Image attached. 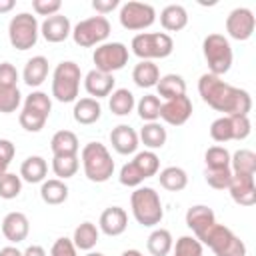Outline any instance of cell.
<instances>
[{
  "instance_id": "cell-1",
  "label": "cell",
  "mask_w": 256,
  "mask_h": 256,
  "mask_svg": "<svg viewBox=\"0 0 256 256\" xmlns=\"http://www.w3.org/2000/svg\"><path fill=\"white\" fill-rule=\"evenodd\" d=\"M198 94L210 108H214L216 112H224V116H232V114L248 116L252 108V98L244 88L232 86L224 82L220 76H214L210 72L200 76Z\"/></svg>"
},
{
  "instance_id": "cell-2",
  "label": "cell",
  "mask_w": 256,
  "mask_h": 256,
  "mask_svg": "<svg viewBox=\"0 0 256 256\" xmlns=\"http://www.w3.org/2000/svg\"><path fill=\"white\" fill-rule=\"evenodd\" d=\"M130 208H132V216L136 218V222L140 226H146V228L160 224V220L164 218L160 194L150 186H138L132 192Z\"/></svg>"
},
{
  "instance_id": "cell-3",
  "label": "cell",
  "mask_w": 256,
  "mask_h": 256,
  "mask_svg": "<svg viewBox=\"0 0 256 256\" xmlns=\"http://www.w3.org/2000/svg\"><path fill=\"white\" fill-rule=\"evenodd\" d=\"M84 174L90 182H106L114 174V160L102 142H88L80 154Z\"/></svg>"
},
{
  "instance_id": "cell-4",
  "label": "cell",
  "mask_w": 256,
  "mask_h": 256,
  "mask_svg": "<svg viewBox=\"0 0 256 256\" xmlns=\"http://www.w3.org/2000/svg\"><path fill=\"white\" fill-rule=\"evenodd\" d=\"M82 72L80 66L72 60H64L54 68L52 74V96L58 102H76L80 90Z\"/></svg>"
},
{
  "instance_id": "cell-5",
  "label": "cell",
  "mask_w": 256,
  "mask_h": 256,
  "mask_svg": "<svg viewBox=\"0 0 256 256\" xmlns=\"http://www.w3.org/2000/svg\"><path fill=\"white\" fill-rule=\"evenodd\" d=\"M50 112H52L50 96L42 90H34L26 96L22 112L18 116V122L26 132H40L44 128Z\"/></svg>"
},
{
  "instance_id": "cell-6",
  "label": "cell",
  "mask_w": 256,
  "mask_h": 256,
  "mask_svg": "<svg viewBox=\"0 0 256 256\" xmlns=\"http://www.w3.org/2000/svg\"><path fill=\"white\" fill-rule=\"evenodd\" d=\"M200 244H206L216 256H246V246L244 242L224 224H214L210 226L200 238Z\"/></svg>"
},
{
  "instance_id": "cell-7",
  "label": "cell",
  "mask_w": 256,
  "mask_h": 256,
  "mask_svg": "<svg viewBox=\"0 0 256 256\" xmlns=\"http://www.w3.org/2000/svg\"><path fill=\"white\" fill-rule=\"evenodd\" d=\"M132 52L140 60H154V58H168L174 50V40L166 32H140L130 42Z\"/></svg>"
},
{
  "instance_id": "cell-8",
  "label": "cell",
  "mask_w": 256,
  "mask_h": 256,
  "mask_svg": "<svg viewBox=\"0 0 256 256\" xmlns=\"http://www.w3.org/2000/svg\"><path fill=\"white\" fill-rule=\"evenodd\" d=\"M202 52L208 64L210 74L222 76L232 68V46L222 34H208L202 42Z\"/></svg>"
},
{
  "instance_id": "cell-9",
  "label": "cell",
  "mask_w": 256,
  "mask_h": 256,
  "mask_svg": "<svg viewBox=\"0 0 256 256\" xmlns=\"http://www.w3.org/2000/svg\"><path fill=\"white\" fill-rule=\"evenodd\" d=\"M38 34H40V24L36 20V16H32L30 12H20L16 16H12L10 24H8V40L16 50H30L32 46H36L38 42Z\"/></svg>"
},
{
  "instance_id": "cell-10",
  "label": "cell",
  "mask_w": 256,
  "mask_h": 256,
  "mask_svg": "<svg viewBox=\"0 0 256 256\" xmlns=\"http://www.w3.org/2000/svg\"><path fill=\"white\" fill-rule=\"evenodd\" d=\"M108 36H110V22L106 16H98V14L86 20H80L72 28V40L82 48L100 46Z\"/></svg>"
},
{
  "instance_id": "cell-11",
  "label": "cell",
  "mask_w": 256,
  "mask_h": 256,
  "mask_svg": "<svg viewBox=\"0 0 256 256\" xmlns=\"http://www.w3.org/2000/svg\"><path fill=\"white\" fill-rule=\"evenodd\" d=\"M128 48L122 42H104L96 46L92 60L96 64L94 70L104 74H114L116 70H122L128 64Z\"/></svg>"
},
{
  "instance_id": "cell-12",
  "label": "cell",
  "mask_w": 256,
  "mask_h": 256,
  "mask_svg": "<svg viewBox=\"0 0 256 256\" xmlns=\"http://www.w3.org/2000/svg\"><path fill=\"white\" fill-rule=\"evenodd\" d=\"M250 134V120L248 116L232 114L220 116L210 124V136L214 142H230V140H244Z\"/></svg>"
},
{
  "instance_id": "cell-13",
  "label": "cell",
  "mask_w": 256,
  "mask_h": 256,
  "mask_svg": "<svg viewBox=\"0 0 256 256\" xmlns=\"http://www.w3.org/2000/svg\"><path fill=\"white\" fill-rule=\"evenodd\" d=\"M120 24L126 30H144L150 28L156 20V10L154 6L146 4V2H126L120 8Z\"/></svg>"
},
{
  "instance_id": "cell-14",
  "label": "cell",
  "mask_w": 256,
  "mask_h": 256,
  "mask_svg": "<svg viewBox=\"0 0 256 256\" xmlns=\"http://www.w3.org/2000/svg\"><path fill=\"white\" fill-rule=\"evenodd\" d=\"M254 26H256V18L250 8H234L226 16V32L234 40L240 42L248 40L254 34Z\"/></svg>"
},
{
  "instance_id": "cell-15",
  "label": "cell",
  "mask_w": 256,
  "mask_h": 256,
  "mask_svg": "<svg viewBox=\"0 0 256 256\" xmlns=\"http://www.w3.org/2000/svg\"><path fill=\"white\" fill-rule=\"evenodd\" d=\"M190 116H192V100L186 94L170 98L160 106V118L170 126H182L188 122Z\"/></svg>"
},
{
  "instance_id": "cell-16",
  "label": "cell",
  "mask_w": 256,
  "mask_h": 256,
  "mask_svg": "<svg viewBox=\"0 0 256 256\" xmlns=\"http://www.w3.org/2000/svg\"><path fill=\"white\" fill-rule=\"evenodd\" d=\"M232 200L240 206H254L256 204V182L250 174H232L230 184L226 188Z\"/></svg>"
},
{
  "instance_id": "cell-17",
  "label": "cell",
  "mask_w": 256,
  "mask_h": 256,
  "mask_svg": "<svg viewBox=\"0 0 256 256\" xmlns=\"http://www.w3.org/2000/svg\"><path fill=\"white\" fill-rule=\"evenodd\" d=\"M40 34H42L44 40L50 42V44L64 42V40L72 34V26H70L68 16H64V14L48 16V18L40 24Z\"/></svg>"
},
{
  "instance_id": "cell-18",
  "label": "cell",
  "mask_w": 256,
  "mask_h": 256,
  "mask_svg": "<svg viewBox=\"0 0 256 256\" xmlns=\"http://www.w3.org/2000/svg\"><path fill=\"white\" fill-rule=\"evenodd\" d=\"M30 232V222L28 216L24 212H8L2 220V234L8 242L18 244L22 240H26Z\"/></svg>"
},
{
  "instance_id": "cell-19",
  "label": "cell",
  "mask_w": 256,
  "mask_h": 256,
  "mask_svg": "<svg viewBox=\"0 0 256 256\" xmlns=\"http://www.w3.org/2000/svg\"><path fill=\"white\" fill-rule=\"evenodd\" d=\"M214 224H216V216H214L212 208H208L204 204H196L186 210V226L194 232L196 240Z\"/></svg>"
},
{
  "instance_id": "cell-20",
  "label": "cell",
  "mask_w": 256,
  "mask_h": 256,
  "mask_svg": "<svg viewBox=\"0 0 256 256\" xmlns=\"http://www.w3.org/2000/svg\"><path fill=\"white\" fill-rule=\"evenodd\" d=\"M128 226V214L120 206H110L100 214L98 230H102L106 236H120Z\"/></svg>"
},
{
  "instance_id": "cell-21",
  "label": "cell",
  "mask_w": 256,
  "mask_h": 256,
  "mask_svg": "<svg viewBox=\"0 0 256 256\" xmlns=\"http://www.w3.org/2000/svg\"><path fill=\"white\" fill-rule=\"evenodd\" d=\"M138 134H136V130L132 128V126H128V124H118L116 128H112V132H110V144H112V148L118 152V154H122V156H126V154H134L136 152V148H138Z\"/></svg>"
},
{
  "instance_id": "cell-22",
  "label": "cell",
  "mask_w": 256,
  "mask_h": 256,
  "mask_svg": "<svg viewBox=\"0 0 256 256\" xmlns=\"http://www.w3.org/2000/svg\"><path fill=\"white\" fill-rule=\"evenodd\" d=\"M114 76L112 74H104V72H98V70H90L86 76H84V88L86 92L90 94V98H104V96H110L112 90H114Z\"/></svg>"
},
{
  "instance_id": "cell-23",
  "label": "cell",
  "mask_w": 256,
  "mask_h": 256,
  "mask_svg": "<svg viewBox=\"0 0 256 256\" xmlns=\"http://www.w3.org/2000/svg\"><path fill=\"white\" fill-rule=\"evenodd\" d=\"M72 116L78 124L82 126H90L94 122L100 120L102 116V106L96 98H80L74 102V110H72Z\"/></svg>"
},
{
  "instance_id": "cell-24",
  "label": "cell",
  "mask_w": 256,
  "mask_h": 256,
  "mask_svg": "<svg viewBox=\"0 0 256 256\" xmlns=\"http://www.w3.org/2000/svg\"><path fill=\"white\" fill-rule=\"evenodd\" d=\"M78 136L72 130H58L50 140V150L54 156H78Z\"/></svg>"
},
{
  "instance_id": "cell-25",
  "label": "cell",
  "mask_w": 256,
  "mask_h": 256,
  "mask_svg": "<svg viewBox=\"0 0 256 256\" xmlns=\"http://www.w3.org/2000/svg\"><path fill=\"white\" fill-rule=\"evenodd\" d=\"M160 24L168 32H178V30L186 28V24H188V12H186V8L180 6V4H168L160 12Z\"/></svg>"
},
{
  "instance_id": "cell-26",
  "label": "cell",
  "mask_w": 256,
  "mask_h": 256,
  "mask_svg": "<svg viewBox=\"0 0 256 256\" xmlns=\"http://www.w3.org/2000/svg\"><path fill=\"white\" fill-rule=\"evenodd\" d=\"M48 76V58L44 56H32L26 66H24V72H22V80L30 86V88H36L40 86Z\"/></svg>"
},
{
  "instance_id": "cell-27",
  "label": "cell",
  "mask_w": 256,
  "mask_h": 256,
  "mask_svg": "<svg viewBox=\"0 0 256 256\" xmlns=\"http://www.w3.org/2000/svg\"><path fill=\"white\" fill-rule=\"evenodd\" d=\"M48 174V164L42 156H28L20 166V178L30 184L44 182Z\"/></svg>"
},
{
  "instance_id": "cell-28",
  "label": "cell",
  "mask_w": 256,
  "mask_h": 256,
  "mask_svg": "<svg viewBox=\"0 0 256 256\" xmlns=\"http://www.w3.org/2000/svg\"><path fill=\"white\" fill-rule=\"evenodd\" d=\"M132 80L138 88H152L160 80V70L150 60H140L132 70Z\"/></svg>"
},
{
  "instance_id": "cell-29",
  "label": "cell",
  "mask_w": 256,
  "mask_h": 256,
  "mask_svg": "<svg viewBox=\"0 0 256 256\" xmlns=\"http://www.w3.org/2000/svg\"><path fill=\"white\" fill-rule=\"evenodd\" d=\"M68 186L64 184V180H58V178H50V180H44L42 186H40V198L50 204V206H58L62 202L68 200Z\"/></svg>"
},
{
  "instance_id": "cell-30",
  "label": "cell",
  "mask_w": 256,
  "mask_h": 256,
  "mask_svg": "<svg viewBox=\"0 0 256 256\" xmlns=\"http://www.w3.org/2000/svg\"><path fill=\"white\" fill-rule=\"evenodd\" d=\"M158 180H160V186L168 192H180L188 186V174L180 166H168L160 170Z\"/></svg>"
},
{
  "instance_id": "cell-31",
  "label": "cell",
  "mask_w": 256,
  "mask_h": 256,
  "mask_svg": "<svg viewBox=\"0 0 256 256\" xmlns=\"http://www.w3.org/2000/svg\"><path fill=\"white\" fill-rule=\"evenodd\" d=\"M166 128L158 122H146L138 134V140H142V144L148 148V150H156V148H162L166 144Z\"/></svg>"
},
{
  "instance_id": "cell-32",
  "label": "cell",
  "mask_w": 256,
  "mask_h": 256,
  "mask_svg": "<svg viewBox=\"0 0 256 256\" xmlns=\"http://www.w3.org/2000/svg\"><path fill=\"white\" fill-rule=\"evenodd\" d=\"M98 238H100V230H98V226L92 224V222H82V224L76 226L74 236H72V242H74V246H76L78 250H86V252H90V250L96 246Z\"/></svg>"
},
{
  "instance_id": "cell-33",
  "label": "cell",
  "mask_w": 256,
  "mask_h": 256,
  "mask_svg": "<svg viewBox=\"0 0 256 256\" xmlns=\"http://www.w3.org/2000/svg\"><path fill=\"white\" fill-rule=\"evenodd\" d=\"M108 106H110V112L112 114H116V116H128L134 110L136 100H134V94L128 88H116L110 94Z\"/></svg>"
},
{
  "instance_id": "cell-34",
  "label": "cell",
  "mask_w": 256,
  "mask_h": 256,
  "mask_svg": "<svg viewBox=\"0 0 256 256\" xmlns=\"http://www.w3.org/2000/svg\"><path fill=\"white\" fill-rule=\"evenodd\" d=\"M146 246H148V252L152 256H168V252L174 246V240H172V234L166 228H156V230L150 232V236L146 240Z\"/></svg>"
},
{
  "instance_id": "cell-35",
  "label": "cell",
  "mask_w": 256,
  "mask_h": 256,
  "mask_svg": "<svg viewBox=\"0 0 256 256\" xmlns=\"http://www.w3.org/2000/svg\"><path fill=\"white\" fill-rule=\"evenodd\" d=\"M156 88H158V96H162L166 100L186 94V82H184V78L180 74H164V76H160Z\"/></svg>"
},
{
  "instance_id": "cell-36",
  "label": "cell",
  "mask_w": 256,
  "mask_h": 256,
  "mask_svg": "<svg viewBox=\"0 0 256 256\" xmlns=\"http://www.w3.org/2000/svg\"><path fill=\"white\" fill-rule=\"evenodd\" d=\"M230 170H232V174H250V176H254L256 174V154L248 148L236 150L230 156Z\"/></svg>"
},
{
  "instance_id": "cell-37",
  "label": "cell",
  "mask_w": 256,
  "mask_h": 256,
  "mask_svg": "<svg viewBox=\"0 0 256 256\" xmlns=\"http://www.w3.org/2000/svg\"><path fill=\"white\" fill-rule=\"evenodd\" d=\"M160 98L156 94H144L136 108H138V116L144 120V122H156L160 118Z\"/></svg>"
},
{
  "instance_id": "cell-38",
  "label": "cell",
  "mask_w": 256,
  "mask_h": 256,
  "mask_svg": "<svg viewBox=\"0 0 256 256\" xmlns=\"http://www.w3.org/2000/svg\"><path fill=\"white\" fill-rule=\"evenodd\" d=\"M132 164L140 170V174L144 178H152L158 174V168H160V158L152 152V150H144V152H138L132 160Z\"/></svg>"
},
{
  "instance_id": "cell-39",
  "label": "cell",
  "mask_w": 256,
  "mask_h": 256,
  "mask_svg": "<svg viewBox=\"0 0 256 256\" xmlns=\"http://www.w3.org/2000/svg\"><path fill=\"white\" fill-rule=\"evenodd\" d=\"M80 168L78 156H54L52 158V172L58 176V180L72 178Z\"/></svg>"
},
{
  "instance_id": "cell-40",
  "label": "cell",
  "mask_w": 256,
  "mask_h": 256,
  "mask_svg": "<svg viewBox=\"0 0 256 256\" xmlns=\"http://www.w3.org/2000/svg\"><path fill=\"white\" fill-rule=\"evenodd\" d=\"M206 170H224L230 168V152L224 146H210L204 154Z\"/></svg>"
},
{
  "instance_id": "cell-41",
  "label": "cell",
  "mask_w": 256,
  "mask_h": 256,
  "mask_svg": "<svg viewBox=\"0 0 256 256\" xmlns=\"http://www.w3.org/2000/svg\"><path fill=\"white\" fill-rule=\"evenodd\" d=\"M22 94L18 90V86H0V112L2 114H10L16 112L20 106Z\"/></svg>"
},
{
  "instance_id": "cell-42",
  "label": "cell",
  "mask_w": 256,
  "mask_h": 256,
  "mask_svg": "<svg viewBox=\"0 0 256 256\" xmlns=\"http://www.w3.org/2000/svg\"><path fill=\"white\" fill-rule=\"evenodd\" d=\"M22 190V178L20 174L14 172H6L4 176H0V198L4 200H12L20 194Z\"/></svg>"
},
{
  "instance_id": "cell-43",
  "label": "cell",
  "mask_w": 256,
  "mask_h": 256,
  "mask_svg": "<svg viewBox=\"0 0 256 256\" xmlns=\"http://www.w3.org/2000/svg\"><path fill=\"white\" fill-rule=\"evenodd\" d=\"M172 248L174 256H202V244L192 236H180Z\"/></svg>"
},
{
  "instance_id": "cell-44",
  "label": "cell",
  "mask_w": 256,
  "mask_h": 256,
  "mask_svg": "<svg viewBox=\"0 0 256 256\" xmlns=\"http://www.w3.org/2000/svg\"><path fill=\"white\" fill-rule=\"evenodd\" d=\"M118 180L122 186H128V188H138L146 178L140 174V170L130 162H126L122 168H120V174H118Z\"/></svg>"
},
{
  "instance_id": "cell-45",
  "label": "cell",
  "mask_w": 256,
  "mask_h": 256,
  "mask_svg": "<svg viewBox=\"0 0 256 256\" xmlns=\"http://www.w3.org/2000/svg\"><path fill=\"white\" fill-rule=\"evenodd\" d=\"M204 178H206L208 186H212L214 190H226L228 184H230V178H232V170L230 168H224V170H206L204 172Z\"/></svg>"
},
{
  "instance_id": "cell-46",
  "label": "cell",
  "mask_w": 256,
  "mask_h": 256,
  "mask_svg": "<svg viewBox=\"0 0 256 256\" xmlns=\"http://www.w3.org/2000/svg\"><path fill=\"white\" fill-rule=\"evenodd\" d=\"M76 250H78V248L74 246L72 238L62 236V238L54 240V244H52V248H50V256H78Z\"/></svg>"
},
{
  "instance_id": "cell-47",
  "label": "cell",
  "mask_w": 256,
  "mask_h": 256,
  "mask_svg": "<svg viewBox=\"0 0 256 256\" xmlns=\"http://www.w3.org/2000/svg\"><path fill=\"white\" fill-rule=\"evenodd\" d=\"M14 154H16V146L10 140L0 138V176H4L8 172V166L14 158Z\"/></svg>"
},
{
  "instance_id": "cell-48",
  "label": "cell",
  "mask_w": 256,
  "mask_h": 256,
  "mask_svg": "<svg viewBox=\"0 0 256 256\" xmlns=\"http://www.w3.org/2000/svg\"><path fill=\"white\" fill-rule=\"evenodd\" d=\"M32 8L36 14L48 18V16L58 14V10L62 8V2L60 0H32Z\"/></svg>"
},
{
  "instance_id": "cell-49",
  "label": "cell",
  "mask_w": 256,
  "mask_h": 256,
  "mask_svg": "<svg viewBox=\"0 0 256 256\" xmlns=\"http://www.w3.org/2000/svg\"><path fill=\"white\" fill-rule=\"evenodd\" d=\"M18 82V70L10 62H0V86H16Z\"/></svg>"
},
{
  "instance_id": "cell-50",
  "label": "cell",
  "mask_w": 256,
  "mask_h": 256,
  "mask_svg": "<svg viewBox=\"0 0 256 256\" xmlns=\"http://www.w3.org/2000/svg\"><path fill=\"white\" fill-rule=\"evenodd\" d=\"M120 2L118 0H94L92 2V8L96 10L98 16H106L108 12H112Z\"/></svg>"
},
{
  "instance_id": "cell-51",
  "label": "cell",
  "mask_w": 256,
  "mask_h": 256,
  "mask_svg": "<svg viewBox=\"0 0 256 256\" xmlns=\"http://www.w3.org/2000/svg\"><path fill=\"white\" fill-rule=\"evenodd\" d=\"M22 256H46V250L42 246H38V244H32L22 252Z\"/></svg>"
},
{
  "instance_id": "cell-52",
  "label": "cell",
  "mask_w": 256,
  "mask_h": 256,
  "mask_svg": "<svg viewBox=\"0 0 256 256\" xmlns=\"http://www.w3.org/2000/svg\"><path fill=\"white\" fill-rule=\"evenodd\" d=\"M0 256H22V252L16 246H4L0 248Z\"/></svg>"
},
{
  "instance_id": "cell-53",
  "label": "cell",
  "mask_w": 256,
  "mask_h": 256,
  "mask_svg": "<svg viewBox=\"0 0 256 256\" xmlns=\"http://www.w3.org/2000/svg\"><path fill=\"white\" fill-rule=\"evenodd\" d=\"M14 6H16V2H14V0H0V14L10 12Z\"/></svg>"
},
{
  "instance_id": "cell-54",
  "label": "cell",
  "mask_w": 256,
  "mask_h": 256,
  "mask_svg": "<svg viewBox=\"0 0 256 256\" xmlns=\"http://www.w3.org/2000/svg\"><path fill=\"white\" fill-rule=\"evenodd\" d=\"M120 256H142V252H140V250H134V248H130V250H124Z\"/></svg>"
},
{
  "instance_id": "cell-55",
  "label": "cell",
  "mask_w": 256,
  "mask_h": 256,
  "mask_svg": "<svg viewBox=\"0 0 256 256\" xmlns=\"http://www.w3.org/2000/svg\"><path fill=\"white\" fill-rule=\"evenodd\" d=\"M86 256H104V254H102V252H92V250H90Z\"/></svg>"
}]
</instances>
